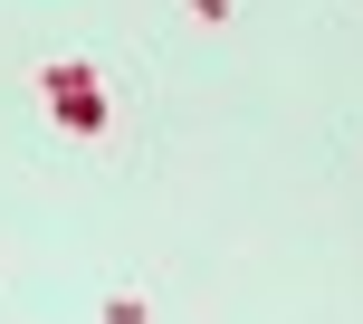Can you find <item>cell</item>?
Segmentation results:
<instances>
[{
    "instance_id": "1",
    "label": "cell",
    "mask_w": 363,
    "mask_h": 324,
    "mask_svg": "<svg viewBox=\"0 0 363 324\" xmlns=\"http://www.w3.org/2000/svg\"><path fill=\"white\" fill-rule=\"evenodd\" d=\"M38 86H48V105H57V125H77V134H106V96H96V67H38Z\"/></svg>"
},
{
    "instance_id": "2",
    "label": "cell",
    "mask_w": 363,
    "mask_h": 324,
    "mask_svg": "<svg viewBox=\"0 0 363 324\" xmlns=\"http://www.w3.org/2000/svg\"><path fill=\"white\" fill-rule=\"evenodd\" d=\"M106 324H153V306H144L134 287H115V296H106Z\"/></svg>"
},
{
    "instance_id": "3",
    "label": "cell",
    "mask_w": 363,
    "mask_h": 324,
    "mask_svg": "<svg viewBox=\"0 0 363 324\" xmlns=\"http://www.w3.org/2000/svg\"><path fill=\"white\" fill-rule=\"evenodd\" d=\"M182 10H191L201 29H220V19H230V0H182Z\"/></svg>"
}]
</instances>
